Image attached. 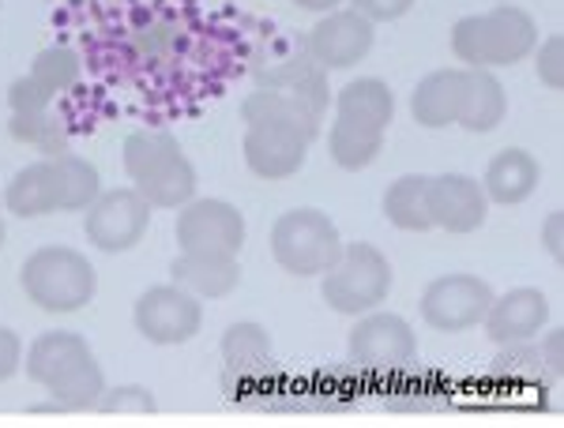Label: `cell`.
Instances as JSON below:
<instances>
[{"mask_svg":"<svg viewBox=\"0 0 564 428\" xmlns=\"http://www.w3.org/2000/svg\"><path fill=\"white\" fill-rule=\"evenodd\" d=\"M23 369L53 395L57 409H95L106 395V376L95 350L76 331H45L31 342Z\"/></svg>","mask_w":564,"mask_h":428,"instance_id":"1","label":"cell"},{"mask_svg":"<svg viewBox=\"0 0 564 428\" xmlns=\"http://www.w3.org/2000/svg\"><path fill=\"white\" fill-rule=\"evenodd\" d=\"M539 45V26L516 4H497L481 15H467L452 26V53L463 68H508L520 65Z\"/></svg>","mask_w":564,"mask_h":428,"instance_id":"2","label":"cell"},{"mask_svg":"<svg viewBox=\"0 0 564 428\" xmlns=\"http://www.w3.org/2000/svg\"><path fill=\"white\" fill-rule=\"evenodd\" d=\"M124 173L151 207H185L196 199V169L170 132H132L124 140Z\"/></svg>","mask_w":564,"mask_h":428,"instance_id":"3","label":"cell"},{"mask_svg":"<svg viewBox=\"0 0 564 428\" xmlns=\"http://www.w3.org/2000/svg\"><path fill=\"white\" fill-rule=\"evenodd\" d=\"M20 286L39 305L42 312L68 316L87 308L98 294V275L84 252L65 249V244H45L31 252L20 267Z\"/></svg>","mask_w":564,"mask_h":428,"instance_id":"4","label":"cell"},{"mask_svg":"<svg viewBox=\"0 0 564 428\" xmlns=\"http://www.w3.org/2000/svg\"><path fill=\"white\" fill-rule=\"evenodd\" d=\"M271 256L282 271L297 278H316L343 256V233L324 211L297 207L271 226Z\"/></svg>","mask_w":564,"mask_h":428,"instance_id":"5","label":"cell"},{"mask_svg":"<svg viewBox=\"0 0 564 428\" xmlns=\"http://www.w3.org/2000/svg\"><path fill=\"white\" fill-rule=\"evenodd\" d=\"M321 278V297L339 316H366L391 294V263L366 241L343 244V256Z\"/></svg>","mask_w":564,"mask_h":428,"instance_id":"6","label":"cell"},{"mask_svg":"<svg viewBox=\"0 0 564 428\" xmlns=\"http://www.w3.org/2000/svg\"><path fill=\"white\" fill-rule=\"evenodd\" d=\"M494 286L478 275H441L425 286L422 294V320L433 327V331L444 334H459L470 331V327H481L489 305H494Z\"/></svg>","mask_w":564,"mask_h":428,"instance_id":"7","label":"cell"},{"mask_svg":"<svg viewBox=\"0 0 564 428\" xmlns=\"http://www.w3.org/2000/svg\"><path fill=\"white\" fill-rule=\"evenodd\" d=\"M347 353L366 372H395L417 358V334L403 316L372 308V312L358 316V323L350 327Z\"/></svg>","mask_w":564,"mask_h":428,"instance_id":"8","label":"cell"},{"mask_svg":"<svg viewBox=\"0 0 564 428\" xmlns=\"http://www.w3.org/2000/svg\"><path fill=\"white\" fill-rule=\"evenodd\" d=\"M135 331L154 345H181L188 339H196L199 327H204V308L199 297L188 294L181 286H151L143 289L135 300Z\"/></svg>","mask_w":564,"mask_h":428,"instance_id":"9","label":"cell"},{"mask_svg":"<svg viewBox=\"0 0 564 428\" xmlns=\"http://www.w3.org/2000/svg\"><path fill=\"white\" fill-rule=\"evenodd\" d=\"M174 237L181 252L238 256L245 244V218L226 199H188L185 207H177Z\"/></svg>","mask_w":564,"mask_h":428,"instance_id":"10","label":"cell"},{"mask_svg":"<svg viewBox=\"0 0 564 428\" xmlns=\"http://www.w3.org/2000/svg\"><path fill=\"white\" fill-rule=\"evenodd\" d=\"M151 226V204L135 188L102 193L84 211V233L102 252H129L143 241Z\"/></svg>","mask_w":564,"mask_h":428,"instance_id":"11","label":"cell"},{"mask_svg":"<svg viewBox=\"0 0 564 428\" xmlns=\"http://www.w3.org/2000/svg\"><path fill=\"white\" fill-rule=\"evenodd\" d=\"M425 204H430V222L444 233H475L489 218L486 188L467 173L430 177L425 180Z\"/></svg>","mask_w":564,"mask_h":428,"instance_id":"12","label":"cell"},{"mask_svg":"<svg viewBox=\"0 0 564 428\" xmlns=\"http://www.w3.org/2000/svg\"><path fill=\"white\" fill-rule=\"evenodd\" d=\"M372 39L377 31L366 15L354 8H335V12H324V20L308 34V57L324 72H343L369 57Z\"/></svg>","mask_w":564,"mask_h":428,"instance_id":"13","label":"cell"},{"mask_svg":"<svg viewBox=\"0 0 564 428\" xmlns=\"http://www.w3.org/2000/svg\"><path fill=\"white\" fill-rule=\"evenodd\" d=\"M76 79H79V57L65 50V45H53V50H42L31 72L12 84L8 106H12V113H42V109H50L53 98L76 87Z\"/></svg>","mask_w":564,"mask_h":428,"instance_id":"14","label":"cell"},{"mask_svg":"<svg viewBox=\"0 0 564 428\" xmlns=\"http://www.w3.org/2000/svg\"><path fill=\"white\" fill-rule=\"evenodd\" d=\"M308 143L302 132L279 129V124H245V162L260 180H286L305 166Z\"/></svg>","mask_w":564,"mask_h":428,"instance_id":"15","label":"cell"},{"mask_svg":"<svg viewBox=\"0 0 564 428\" xmlns=\"http://www.w3.org/2000/svg\"><path fill=\"white\" fill-rule=\"evenodd\" d=\"M545 323H550V297H545L542 289H531V286L508 289L505 297H494L486 320H481L489 342H497V345L539 339V334L545 331Z\"/></svg>","mask_w":564,"mask_h":428,"instance_id":"16","label":"cell"},{"mask_svg":"<svg viewBox=\"0 0 564 428\" xmlns=\"http://www.w3.org/2000/svg\"><path fill=\"white\" fill-rule=\"evenodd\" d=\"M542 180V166L531 151L523 147H505L494 154V162L486 166V177H481V188H486L489 204L500 207H520L523 199L534 196Z\"/></svg>","mask_w":564,"mask_h":428,"instance_id":"17","label":"cell"},{"mask_svg":"<svg viewBox=\"0 0 564 428\" xmlns=\"http://www.w3.org/2000/svg\"><path fill=\"white\" fill-rule=\"evenodd\" d=\"M170 278L196 297H230L241 286V263L238 256H215V252H181L170 263Z\"/></svg>","mask_w":564,"mask_h":428,"instance_id":"18","label":"cell"},{"mask_svg":"<svg viewBox=\"0 0 564 428\" xmlns=\"http://www.w3.org/2000/svg\"><path fill=\"white\" fill-rule=\"evenodd\" d=\"M463 84H467V68L430 72L411 95V117L422 129H452L459 121Z\"/></svg>","mask_w":564,"mask_h":428,"instance_id":"19","label":"cell"},{"mask_svg":"<svg viewBox=\"0 0 564 428\" xmlns=\"http://www.w3.org/2000/svg\"><path fill=\"white\" fill-rule=\"evenodd\" d=\"M508 117V95L505 84L489 68H467V84H463V106H459V129L486 135L500 129Z\"/></svg>","mask_w":564,"mask_h":428,"instance_id":"20","label":"cell"},{"mask_svg":"<svg viewBox=\"0 0 564 428\" xmlns=\"http://www.w3.org/2000/svg\"><path fill=\"white\" fill-rule=\"evenodd\" d=\"M241 121L245 124H279V129L302 132L305 140H316L321 132V117L313 113L305 102H297L286 90H271V87H257L249 98L241 102Z\"/></svg>","mask_w":564,"mask_h":428,"instance_id":"21","label":"cell"},{"mask_svg":"<svg viewBox=\"0 0 564 428\" xmlns=\"http://www.w3.org/2000/svg\"><path fill=\"white\" fill-rule=\"evenodd\" d=\"M335 117L372 132H388V124L395 121V95L384 79H350L335 98Z\"/></svg>","mask_w":564,"mask_h":428,"instance_id":"22","label":"cell"},{"mask_svg":"<svg viewBox=\"0 0 564 428\" xmlns=\"http://www.w3.org/2000/svg\"><path fill=\"white\" fill-rule=\"evenodd\" d=\"M260 87H271V90H286L294 95L297 102H305L313 109L316 117L324 121L327 106H332V90H327V72L316 65L313 57H294V61H282L271 72H260L257 76Z\"/></svg>","mask_w":564,"mask_h":428,"instance_id":"23","label":"cell"},{"mask_svg":"<svg viewBox=\"0 0 564 428\" xmlns=\"http://www.w3.org/2000/svg\"><path fill=\"white\" fill-rule=\"evenodd\" d=\"M4 207L15 218H45V215H57V173H53V158L31 162L12 177L4 193Z\"/></svg>","mask_w":564,"mask_h":428,"instance_id":"24","label":"cell"},{"mask_svg":"<svg viewBox=\"0 0 564 428\" xmlns=\"http://www.w3.org/2000/svg\"><path fill=\"white\" fill-rule=\"evenodd\" d=\"M223 361L230 376H263L271 369V334L252 320L230 323L223 334Z\"/></svg>","mask_w":564,"mask_h":428,"instance_id":"25","label":"cell"},{"mask_svg":"<svg viewBox=\"0 0 564 428\" xmlns=\"http://www.w3.org/2000/svg\"><path fill=\"white\" fill-rule=\"evenodd\" d=\"M425 180L422 173H406V177L391 180L384 188V199H380V211L395 230L406 233H425L433 230L430 222V204H425Z\"/></svg>","mask_w":564,"mask_h":428,"instance_id":"26","label":"cell"},{"mask_svg":"<svg viewBox=\"0 0 564 428\" xmlns=\"http://www.w3.org/2000/svg\"><path fill=\"white\" fill-rule=\"evenodd\" d=\"M53 173H57V204L61 211H87L98 196H102V177L79 154H57L53 158Z\"/></svg>","mask_w":564,"mask_h":428,"instance_id":"27","label":"cell"},{"mask_svg":"<svg viewBox=\"0 0 564 428\" xmlns=\"http://www.w3.org/2000/svg\"><path fill=\"white\" fill-rule=\"evenodd\" d=\"M327 151H332V162L343 169H366L377 162V154L384 151V132L361 129L354 121H343L335 117L332 135H327Z\"/></svg>","mask_w":564,"mask_h":428,"instance_id":"28","label":"cell"},{"mask_svg":"<svg viewBox=\"0 0 564 428\" xmlns=\"http://www.w3.org/2000/svg\"><path fill=\"white\" fill-rule=\"evenodd\" d=\"M12 135L20 143H34L45 158H57V154L68 151V135H65V124L57 117L42 113H12Z\"/></svg>","mask_w":564,"mask_h":428,"instance_id":"29","label":"cell"},{"mask_svg":"<svg viewBox=\"0 0 564 428\" xmlns=\"http://www.w3.org/2000/svg\"><path fill=\"white\" fill-rule=\"evenodd\" d=\"M534 72H539L542 87L564 90V39L550 34L545 42L534 45Z\"/></svg>","mask_w":564,"mask_h":428,"instance_id":"30","label":"cell"},{"mask_svg":"<svg viewBox=\"0 0 564 428\" xmlns=\"http://www.w3.org/2000/svg\"><path fill=\"white\" fill-rule=\"evenodd\" d=\"M494 372L497 376H539L542 372L539 350H527V342L505 345V353L494 361Z\"/></svg>","mask_w":564,"mask_h":428,"instance_id":"31","label":"cell"},{"mask_svg":"<svg viewBox=\"0 0 564 428\" xmlns=\"http://www.w3.org/2000/svg\"><path fill=\"white\" fill-rule=\"evenodd\" d=\"M98 409H106V414H154V398L143 387H117V391L106 387Z\"/></svg>","mask_w":564,"mask_h":428,"instance_id":"32","label":"cell"},{"mask_svg":"<svg viewBox=\"0 0 564 428\" xmlns=\"http://www.w3.org/2000/svg\"><path fill=\"white\" fill-rule=\"evenodd\" d=\"M350 8L366 15L369 23H391V20H403L414 8V0H350Z\"/></svg>","mask_w":564,"mask_h":428,"instance_id":"33","label":"cell"},{"mask_svg":"<svg viewBox=\"0 0 564 428\" xmlns=\"http://www.w3.org/2000/svg\"><path fill=\"white\" fill-rule=\"evenodd\" d=\"M20 364H23V342H20V334L8 331V327L0 323V384H4V380H12L15 372H20Z\"/></svg>","mask_w":564,"mask_h":428,"instance_id":"34","label":"cell"},{"mask_svg":"<svg viewBox=\"0 0 564 428\" xmlns=\"http://www.w3.org/2000/svg\"><path fill=\"white\" fill-rule=\"evenodd\" d=\"M561 353H564V331L561 327H553V331L542 334V345H539V361L545 372H553V376H561Z\"/></svg>","mask_w":564,"mask_h":428,"instance_id":"35","label":"cell"},{"mask_svg":"<svg viewBox=\"0 0 564 428\" xmlns=\"http://www.w3.org/2000/svg\"><path fill=\"white\" fill-rule=\"evenodd\" d=\"M561 226H564V215L561 211H553L542 222V244H545V252H550L553 260L564 256V249H561Z\"/></svg>","mask_w":564,"mask_h":428,"instance_id":"36","label":"cell"},{"mask_svg":"<svg viewBox=\"0 0 564 428\" xmlns=\"http://www.w3.org/2000/svg\"><path fill=\"white\" fill-rule=\"evenodd\" d=\"M290 4H297V8H305V12H335V8L343 4V0H290Z\"/></svg>","mask_w":564,"mask_h":428,"instance_id":"37","label":"cell"},{"mask_svg":"<svg viewBox=\"0 0 564 428\" xmlns=\"http://www.w3.org/2000/svg\"><path fill=\"white\" fill-rule=\"evenodd\" d=\"M0 249H4V218H0Z\"/></svg>","mask_w":564,"mask_h":428,"instance_id":"38","label":"cell"}]
</instances>
